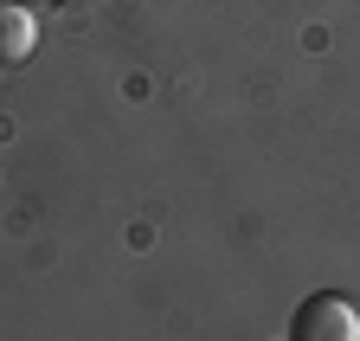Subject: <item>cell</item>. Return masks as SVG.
Listing matches in <instances>:
<instances>
[{
	"mask_svg": "<svg viewBox=\"0 0 360 341\" xmlns=\"http://www.w3.org/2000/svg\"><path fill=\"white\" fill-rule=\"evenodd\" d=\"M290 341H360V309L347 303V296L322 290V296H309V303L290 316Z\"/></svg>",
	"mask_w": 360,
	"mask_h": 341,
	"instance_id": "cell-1",
	"label": "cell"
},
{
	"mask_svg": "<svg viewBox=\"0 0 360 341\" xmlns=\"http://www.w3.org/2000/svg\"><path fill=\"white\" fill-rule=\"evenodd\" d=\"M39 52V20L26 0H0V71H13Z\"/></svg>",
	"mask_w": 360,
	"mask_h": 341,
	"instance_id": "cell-2",
	"label": "cell"
}]
</instances>
